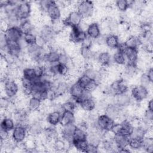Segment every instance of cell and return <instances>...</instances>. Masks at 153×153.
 I'll list each match as a JSON object with an SVG mask.
<instances>
[{
  "mask_svg": "<svg viewBox=\"0 0 153 153\" xmlns=\"http://www.w3.org/2000/svg\"><path fill=\"white\" fill-rule=\"evenodd\" d=\"M23 143L26 152H37L36 149V142L35 136L28 134Z\"/></svg>",
  "mask_w": 153,
  "mask_h": 153,
  "instance_id": "e0dca14e",
  "label": "cell"
},
{
  "mask_svg": "<svg viewBox=\"0 0 153 153\" xmlns=\"http://www.w3.org/2000/svg\"><path fill=\"white\" fill-rule=\"evenodd\" d=\"M87 136V131L80 127L76 126L74 134H73V140H78L86 139Z\"/></svg>",
  "mask_w": 153,
  "mask_h": 153,
  "instance_id": "83f0119b",
  "label": "cell"
},
{
  "mask_svg": "<svg viewBox=\"0 0 153 153\" xmlns=\"http://www.w3.org/2000/svg\"><path fill=\"white\" fill-rule=\"evenodd\" d=\"M139 81H140V85L146 87V88H148L149 85L152 82V81H150V79H149L146 73L141 74L139 78Z\"/></svg>",
  "mask_w": 153,
  "mask_h": 153,
  "instance_id": "74e56055",
  "label": "cell"
},
{
  "mask_svg": "<svg viewBox=\"0 0 153 153\" xmlns=\"http://www.w3.org/2000/svg\"><path fill=\"white\" fill-rule=\"evenodd\" d=\"M88 143L86 139L78 140H72V145L77 149L78 152H85L87 147Z\"/></svg>",
  "mask_w": 153,
  "mask_h": 153,
  "instance_id": "f1b7e54d",
  "label": "cell"
},
{
  "mask_svg": "<svg viewBox=\"0 0 153 153\" xmlns=\"http://www.w3.org/2000/svg\"><path fill=\"white\" fill-rule=\"evenodd\" d=\"M128 32L130 36L139 37L142 35L140 26L136 23H130Z\"/></svg>",
  "mask_w": 153,
  "mask_h": 153,
  "instance_id": "4dcf8cb0",
  "label": "cell"
},
{
  "mask_svg": "<svg viewBox=\"0 0 153 153\" xmlns=\"http://www.w3.org/2000/svg\"><path fill=\"white\" fill-rule=\"evenodd\" d=\"M85 152H89V153L97 152V146L88 143Z\"/></svg>",
  "mask_w": 153,
  "mask_h": 153,
  "instance_id": "7dc6e473",
  "label": "cell"
},
{
  "mask_svg": "<svg viewBox=\"0 0 153 153\" xmlns=\"http://www.w3.org/2000/svg\"><path fill=\"white\" fill-rule=\"evenodd\" d=\"M9 133H10V131H8L1 128V130H0L1 140L6 141L8 139H9L11 137V136L10 135Z\"/></svg>",
  "mask_w": 153,
  "mask_h": 153,
  "instance_id": "b9f144b4",
  "label": "cell"
},
{
  "mask_svg": "<svg viewBox=\"0 0 153 153\" xmlns=\"http://www.w3.org/2000/svg\"><path fill=\"white\" fill-rule=\"evenodd\" d=\"M95 8L93 1H79L76 11L81 15L82 18L93 16Z\"/></svg>",
  "mask_w": 153,
  "mask_h": 153,
  "instance_id": "7a4b0ae2",
  "label": "cell"
},
{
  "mask_svg": "<svg viewBox=\"0 0 153 153\" xmlns=\"http://www.w3.org/2000/svg\"><path fill=\"white\" fill-rule=\"evenodd\" d=\"M147 109H149V110H151V111H153V100H152V98L148 99Z\"/></svg>",
  "mask_w": 153,
  "mask_h": 153,
  "instance_id": "f907efd6",
  "label": "cell"
},
{
  "mask_svg": "<svg viewBox=\"0 0 153 153\" xmlns=\"http://www.w3.org/2000/svg\"><path fill=\"white\" fill-rule=\"evenodd\" d=\"M27 135V128L21 125H16L11 131V137L17 143L24 142Z\"/></svg>",
  "mask_w": 153,
  "mask_h": 153,
  "instance_id": "8992f818",
  "label": "cell"
},
{
  "mask_svg": "<svg viewBox=\"0 0 153 153\" xmlns=\"http://www.w3.org/2000/svg\"><path fill=\"white\" fill-rule=\"evenodd\" d=\"M119 43L118 35L109 34L106 36L105 44L109 48H117Z\"/></svg>",
  "mask_w": 153,
  "mask_h": 153,
  "instance_id": "cb8c5ba5",
  "label": "cell"
},
{
  "mask_svg": "<svg viewBox=\"0 0 153 153\" xmlns=\"http://www.w3.org/2000/svg\"><path fill=\"white\" fill-rule=\"evenodd\" d=\"M88 37L94 40L100 35V29L99 24L97 22H94L88 26L86 31Z\"/></svg>",
  "mask_w": 153,
  "mask_h": 153,
  "instance_id": "7c38bea8",
  "label": "cell"
},
{
  "mask_svg": "<svg viewBox=\"0 0 153 153\" xmlns=\"http://www.w3.org/2000/svg\"><path fill=\"white\" fill-rule=\"evenodd\" d=\"M23 77L26 79L33 80L36 78L34 68L27 67L23 69Z\"/></svg>",
  "mask_w": 153,
  "mask_h": 153,
  "instance_id": "e575fe53",
  "label": "cell"
},
{
  "mask_svg": "<svg viewBox=\"0 0 153 153\" xmlns=\"http://www.w3.org/2000/svg\"><path fill=\"white\" fill-rule=\"evenodd\" d=\"M12 101V100L8 97H1L0 100V105L1 108L7 109L10 102Z\"/></svg>",
  "mask_w": 153,
  "mask_h": 153,
  "instance_id": "ee69618b",
  "label": "cell"
},
{
  "mask_svg": "<svg viewBox=\"0 0 153 153\" xmlns=\"http://www.w3.org/2000/svg\"><path fill=\"white\" fill-rule=\"evenodd\" d=\"M99 84L97 81H96L94 79H91V81L87 85V86L85 87L84 90L91 93L92 91L95 90L98 87Z\"/></svg>",
  "mask_w": 153,
  "mask_h": 153,
  "instance_id": "ab89813d",
  "label": "cell"
},
{
  "mask_svg": "<svg viewBox=\"0 0 153 153\" xmlns=\"http://www.w3.org/2000/svg\"><path fill=\"white\" fill-rule=\"evenodd\" d=\"M4 82L5 83L4 90L7 97L11 99V100L14 99L20 90L19 85L14 79H9Z\"/></svg>",
  "mask_w": 153,
  "mask_h": 153,
  "instance_id": "5b68a950",
  "label": "cell"
},
{
  "mask_svg": "<svg viewBox=\"0 0 153 153\" xmlns=\"http://www.w3.org/2000/svg\"><path fill=\"white\" fill-rule=\"evenodd\" d=\"M130 94L131 97L138 103L142 100L148 99L149 93L146 87L141 85H138L131 87Z\"/></svg>",
  "mask_w": 153,
  "mask_h": 153,
  "instance_id": "6da1fadb",
  "label": "cell"
},
{
  "mask_svg": "<svg viewBox=\"0 0 153 153\" xmlns=\"http://www.w3.org/2000/svg\"><path fill=\"white\" fill-rule=\"evenodd\" d=\"M128 91L124 93L115 96V105H118L120 108H124L131 103L132 99L130 96V93H128Z\"/></svg>",
  "mask_w": 153,
  "mask_h": 153,
  "instance_id": "30bf717a",
  "label": "cell"
},
{
  "mask_svg": "<svg viewBox=\"0 0 153 153\" xmlns=\"http://www.w3.org/2000/svg\"><path fill=\"white\" fill-rule=\"evenodd\" d=\"M62 114L57 111H53L46 115L45 120L53 126H56L60 124Z\"/></svg>",
  "mask_w": 153,
  "mask_h": 153,
  "instance_id": "9a60e30c",
  "label": "cell"
},
{
  "mask_svg": "<svg viewBox=\"0 0 153 153\" xmlns=\"http://www.w3.org/2000/svg\"><path fill=\"white\" fill-rule=\"evenodd\" d=\"M31 14V8L29 2L20 1L18 5L16 14L19 21L25 20L29 19Z\"/></svg>",
  "mask_w": 153,
  "mask_h": 153,
  "instance_id": "3957f363",
  "label": "cell"
},
{
  "mask_svg": "<svg viewBox=\"0 0 153 153\" xmlns=\"http://www.w3.org/2000/svg\"><path fill=\"white\" fill-rule=\"evenodd\" d=\"M115 123L114 120L105 114L99 115L96 120V125L98 129L103 131L111 130Z\"/></svg>",
  "mask_w": 153,
  "mask_h": 153,
  "instance_id": "277c9868",
  "label": "cell"
},
{
  "mask_svg": "<svg viewBox=\"0 0 153 153\" xmlns=\"http://www.w3.org/2000/svg\"><path fill=\"white\" fill-rule=\"evenodd\" d=\"M82 109L87 112H91L96 108V101L93 98L84 99L78 105Z\"/></svg>",
  "mask_w": 153,
  "mask_h": 153,
  "instance_id": "d6986e66",
  "label": "cell"
},
{
  "mask_svg": "<svg viewBox=\"0 0 153 153\" xmlns=\"http://www.w3.org/2000/svg\"><path fill=\"white\" fill-rule=\"evenodd\" d=\"M46 14L50 17L53 22L60 19L61 10L56 4V1H50L46 10Z\"/></svg>",
  "mask_w": 153,
  "mask_h": 153,
  "instance_id": "52a82bcc",
  "label": "cell"
},
{
  "mask_svg": "<svg viewBox=\"0 0 153 153\" xmlns=\"http://www.w3.org/2000/svg\"><path fill=\"white\" fill-rule=\"evenodd\" d=\"M84 89L81 87L78 82H76L72 85H71L69 89V93L71 95V97L76 99V103L78 105L79 100L80 98L81 97L83 93H84Z\"/></svg>",
  "mask_w": 153,
  "mask_h": 153,
  "instance_id": "8fae6325",
  "label": "cell"
},
{
  "mask_svg": "<svg viewBox=\"0 0 153 153\" xmlns=\"http://www.w3.org/2000/svg\"><path fill=\"white\" fill-rule=\"evenodd\" d=\"M82 17L77 11H74L71 12L66 19L63 20L65 25L73 26H78L82 22Z\"/></svg>",
  "mask_w": 153,
  "mask_h": 153,
  "instance_id": "9c48e42d",
  "label": "cell"
},
{
  "mask_svg": "<svg viewBox=\"0 0 153 153\" xmlns=\"http://www.w3.org/2000/svg\"><path fill=\"white\" fill-rule=\"evenodd\" d=\"M145 138H150L152 139L153 138V130H152V127L148 128L147 130H145L144 133V137Z\"/></svg>",
  "mask_w": 153,
  "mask_h": 153,
  "instance_id": "c3c4849f",
  "label": "cell"
},
{
  "mask_svg": "<svg viewBox=\"0 0 153 153\" xmlns=\"http://www.w3.org/2000/svg\"><path fill=\"white\" fill-rule=\"evenodd\" d=\"M121 108L115 104L108 105L105 110V114L109 118L115 120L120 115Z\"/></svg>",
  "mask_w": 153,
  "mask_h": 153,
  "instance_id": "2e32d148",
  "label": "cell"
},
{
  "mask_svg": "<svg viewBox=\"0 0 153 153\" xmlns=\"http://www.w3.org/2000/svg\"><path fill=\"white\" fill-rule=\"evenodd\" d=\"M128 146L132 151H137L142 147V139L130 136L128 140Z\"/></svg>",
  "mask_w": 153,
  "mask_h": 153,
  "instance_id": "603a6c76",
  "label": "cell"
},
{
  "mask_svg": "<svg viewBox=\"0 0 153 153\" xmlns=\"http://www.w3.org/2000/svg\"><path fill=\"white\" fill-rule=\"evenodd\" d=\"M35 44L39 48H43L46 45H47V41L46 40L42 37L41 35H36V42Z\"/></svg>",
  "mask_w": 153,
  "mask_h": 153,
  "instance_id": "60d3db41",
  "label": "cell"
},
{
  "mask_svg": "<svg viewBox=\"0 0 153 153\" xmlns=\"http://www.w3.org/2000/svg\"><path fill=\"white\" fill-rule=\"evenodd\" d=\"M19 27L23 35L33 32L35 27L29 19L20 21Z\"/></svg>",
  "mask_w": 153,
  "mask_h": 153,
  "instance_id": "d4e9b609",
  "label": "cell"
},
{
  "mask_svg": "<svg viewBox=\"0 0 153 153\" xmlns=\"http://www.w3.org/2000/svg\"><path fill=\"white\" fill-rule=\"evenodd\" d=\"M59 56H60V54L57 50H51L48 53L46 54V56H45L46 61L48 63L57 62L59 60Z\"/></svg>",
  "mask_w": 153,
  "mask_h": 153,
  "instance_id": "d6a6232c",
  "label": "cell"
},
{
  "mask_svg": "<svg viewBox=\"0 0 153 153\" xmlns=\"http://www.w3.org/2000/svg\"><path fill=\"white\" fill-rule=\"evenodd\" d=\"M93 42V39H92L90 38V37L87 36L84 40H83V41L81 42V44L82 47L90 48V47L91 46Z\"/></svg>",
  "mask_w": 153,
  "mask_h": 153,
  "instance_id": "7bdbcfd3",
  "label": "cell"
},
{
  "mask_svg": "<svg viewBox=\"0 0 153 153\" xmlns=\"http://www.w3.org/2000/svg\"><path fill=\"white\" fill-rule=\"evenodd\" d=\"M75 117L74 112L64 111L62 114L60 124L63 126L69 124L75 123Z\"/></svg>",
  "mask_w": 153,
  "mask_h": 153,
  "instance_id": "ffe728a7",
  "label": "cell"
},
{
  "mask_svg": "<svg viewBox=\"0 0 153 153\" xmlns=\"http://www.w3.org/2000/svg\"><path fill=\"white\" fill-rule=\"evenodd\" d=\"M23 39L28 45L35 44L36 35L33 33H29L23 35Z\"/></svg>",
  "mask_w": 153,
  "mask_h": 153,
  "instance_id": "8d00e7d4",
  "label": "cell"
},
{
  "mask_svg": "<svg viewBox=\"0 0 153 153\" xmlns=\"http://www.w3.org/2000/svg\"><path fill=\"white\" fill-rule=\"evenodd\" d=\"M128 48L138 49L142 46V42L139 37L130 36L124 42Z\"/></svg>",
  "mask_w": 153,
  "mask_h": 153,
  "instance_id": "484cf974",
  "label": "cell"
},
{
  "mask_svg": "<svg viewBox=\"0 0 153 153\" xmlns=\"http://www.w3.org/2000/svg\"><path fill=\"white\" fill-rule=\"evenodd\" d=\"M124 54L125 55L126 60H127V63L135 64L136 62L138 59V51L137 49L136 48L127 47Z\"/></svg>",
  "mask_w": 153,
  "mask_h": 153,
  "instance_id": "5bb4252c",
  "label": "cell"
},
{
  "mask_svg": "<svg viewBox=\"0 0 153 153\" xmlns=\"http://www.w3.org/2000/svg\"><path fill=\"white\" fill-rule=\"evenodd\" d=\"M42 104V101L36 97H30L28 101V110L29 111H39Z\"/></svg>",
  "mask_w": 153,
  "mask_h": 153,
  "instance_id": "4316f807",
  "label": "cell"
},
{
  "mask_svg": "<svg viewBox=\"0 0 153 153\" xmlns=\"http://www.w3.org/2000/svg\"><path fill=\"white\" fill-rule=\"evenodd\" d=\"M96 59L103 67H106L111 64L112 56L108 51L101 52L97 54Z\"/></svg>",
  "mask_w": 153,
  "mask_h": 153,
  "instance_id": "ac0fdd59",
  "label": "cell"
},
{
  "mask_svg": "<svg viewBox=\"0 0 153 153\" xmlns=\"http://www.w3.org/2000/svg\"><path fill=\"white\" fill-rule=\"evenodd\" d=\"M115 8L120 13H124L129 8V4L126 0H118L115 1Z\"/></svg>",
  "mask_w": 153,
  "mask_h": 153,
  "instance_id": "836d02e7",
  "label": "cell"
},
{
  "mask_svg": "<svg viewBox=\"0 0 153 153\" xmlns=\"http://www.w3.org/2000/svg\"><path fill=\"white\" fill-rule=\"evenodd\" d=\"M43 127L41 125V123L39 121H37L33 123H32L29 125L27 128L28 134L32 135L33 136L36 137L38 136L41 132L43 131Z\"/></svg>",
  "mask_w": 153,
  "mask_h": 153,
  "instance_id": "7402d4cb",
  "label": "cell"
},
{
  "mask_svg": "<svg viewBox=\"0 0 153 153\" xmlns=\"http://www.w3.org/2000/svg\"><path fill=\"white\" fill-rule=\"evenodd\" d=\"M146 121H152L153 120V111L146 109L143 118Z\"/></svg>",
  "mask_w": 153,
  "mask_h": 153,
  "instance_id": "bcb514c9",
  "label": "cell"
},
{
  "mask_svg": "<svg viewBox=\"0 0 153 153\" xmlns=\"http://www.w3.org/2000/svg\"><path fill=\"white\" fill-rule=\"evenodd\" d=\"M91 81V79L89 78L87 75L85 74H83L79 76L78 78V80L77 81L78 84L82 87L84 89H85L87 85L88 84V82Z\"/></svg>",
  "mask_w": 153,
  "mask_h": 153,
  "instance_id": "f35d334b",
  "label": "cell"
},
{
  "mask_svg": "<svg viewBox=\"0 0 153 153\" xmlns=\"http://www.w3.org/2000/svg\"><path fill=\"white\" fill-rule=\"evenodd\" d=\"M4 33L8 41L18 42L23 36L19 26H10Z\"/></svg>",
  "mask_w": 153,
  "mask_h": 153,
  "instance_id": "ba28073f",
  "label": "cell"
},
{
  "mask_svg": "<svg viewBox=\"0 0 153 153\" xmlns=\"http://www.w3.org/2000/svg\"><path fill=\"white\" fill-rule=\"evenodd\" d=\"M146 72L145 73L146 74L149 79H150L151 81L152 82V81H153V69H152V68H149L148 70H146Z\"/></svg>",
  "mask_w": 153,
  "mask_h": 153,
  "instance_id": "681fc988",
  "label": "cell"
},
{
  "mask_svg": "<svg viewBox=\"0 0 153 153\" xmlns=\"http://www.w3.org/2000/svg\"><path fill=\"white\" fill-rule=\"evenodd\" d=\"M69 68L66 65L59 63L57 65V74L62 76H66L69 74Z\"/></svg>",
  "mask_w": 153,
  "mask_h": 153,
  "instance_id": "d590c367",
  "label": "cell"
},
{
  "mask_svg": "<svg viewBox=\"0 0 153 153\" xmlns=\"http://www.w3.org/2000/svg\"><path fill=\"white\" fill-rule=\"evenodd\" d=\"M129 138L130 137L126 136L121 134H115L114 139V142L118 148V152L121 149L127 147L128 146Z\"/></svg>",
  "mask_w": 153,
  "mask_h": 153,
  "instance_id": "4fadbf2b",
  "label": "cell"
},
{
  "mask_svg": "<svg viewBox=\"0 0 153 153\" xmlns=\"http://www.w3.org/2000/svg\"><path fill=\"white\" fill-rule=\"evenodd\" d=\"M15 127L16 123L11 117H7L2 118L1 122V128L8 131H12Z\"/></svg>",
  "mask_w": 153,
  "mask_h": 153,
  "instance_id": "44dd1931",
  "label": "cell"
},
{
  "mask_svg": "<svg viewBox=\"0 0 153 153\" xmlns=\"http://www.w3.org/2000/svg\"><path fill=\"white\" fill-rule=\"evenodd\" d=\"M112 59L113 62L115 65H124L126 64V59L123 53L117 51L112 56Z\"/></svg>",
  "mask_w": 153,
  "mask_h": 153,
  "instance_id": "1f68e13d",
  "label": "cell"
},
{
  "mask_svg": "<svg viewBox=\"0 0 153 153\" xmlns=\"http://www.w3.org/2000/svg\"><path fill=\"white\" fill-rule=\"evenodd\" d=\"M0 27H1V32H5L8 30V29L10 27V26L7 20H1Z\"/></svg>",
  "mask_w": 153,
  "mask_h": 153,
  "instance_id": "f6af8a7d",
  "label": "cell"
},
{
  "mask_svg": "<svg viewBox=\"0 0 153 153\" xmlns=\"http://www.w3.org/2000/svg\"><path fill=\"white\" fill-rule=\"evenodd\" d=\"M65 27V23L63 20L61 19L53 22V23L51 26V27L53 31L56 35L62 32L64 30Z\"/></svg>",
  "mask_w": 153,
  "mask_h": 153,
  "instance_id": "f546056e",
  "label": "cell"
}]
</instances>
